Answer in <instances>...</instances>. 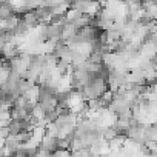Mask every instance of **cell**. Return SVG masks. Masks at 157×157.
Returning <instances> with one entry per match:
<instances>
[{
    "label": "cell",
    "instance_id": "6da1fadb",
    "mask_svg": "<svg viewBox=\"0 0 157 157\" xmlns=\"http://www.w3.org/2000/svg\"><path fill=\"white\" fill-rule=\"evenodd\" d=\"M59 142H60V140H59L57 137H49V136H45V137H43V140L40 142V148H42V149H45V151L54 152V151H57V149L60 148Z\"/></svg>",
    "mask_w": 157,
    "mask_h": 157
}]
</instances>
